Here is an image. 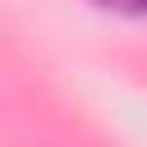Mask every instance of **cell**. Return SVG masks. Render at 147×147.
<instances>
[{"mask_svg": "<svg viewBox=\"0 0 147 147\" xmlns=\"http://www.w3.org/2000/svg\"><path fill=\"white\" fill-rule=\"evenodd\" d=\"M101 9H115V14H133V18H147V0H96Z\"/></svg>", "mask_w": 147, "mask_h": 147, "instance_id": "1", "label": "cell"}]
</instances>
